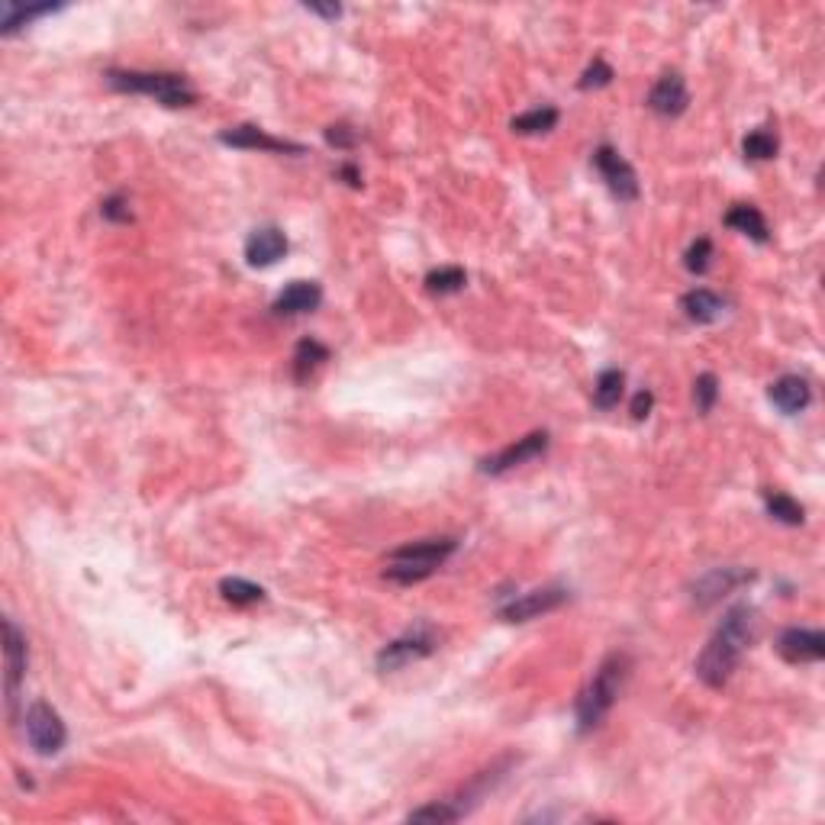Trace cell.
<instances>
[{
    "instance_id": "obj_24",
    "label": "cell",
    "mask_w": 825,
    "mask_h": 825,
    "mask_svg": "<svg viewBox=\"0 0 825 825\" xmlns=\"http://www.w3.org/2000/svg\"><path fill=\"white\" fill-rule=\"evenodd\" d=\"M465 284H468V274H465V268H458V265H445V268H436V271L426 274V291L432 297L458 294Z\"/></svg>"
},
{
    "instance_id": "obj_4",
    "label": "cell",
    "mask_w": 825,
    "mask_h": 825,
    "mask_svg": "<svg viewBox=\"0 0 825 825\" xmlns=\"http://www.w3.org/2000/svg\"><path fill=\"white\" fill-rule=\"evenodd\" d=\"M458 552V539L452 535H442V539H423V542H410L397 548V552L387 555V568H384V577L394 584H419L426 581V577L436 574L442 564Z\"/></svg>"
},
{
    "instance_id": "obj_28",
    "label": "cell",
    "mask_w": 825,
    "mask_h": 825,
    "mask_svg": "<svg viewBox=\"0 0 825 825\" xmlns=\"http://www.w3.org/2000/svg\"><path fill=\"white\" fill-rule=\"evenodd\" d=\"M410 822H458L461 819V809L452 803V800H436L429 806H419L407 816Z\"/></svg>"
},
{
    "instance_id": "obj_1",
    "label": "cell",
    "mask_w": 825,
    "mask_h": 825,
    "mask_svg": "<svg viewBox=\"0 0 825 825\" xmlns=\"http://www.w3.org/2000/svg\"><path fill=\"white\" fill-rule=\"evenodd\" d=\"M755 639V610L748 603H738L732 610L722 616V622L716 626V632L709 635L706 648L700 651L693 671L703 680L706 687H726L729 677L735 674L738 661H742L745 648Z\"/></svg>"
},
{
    "instance_id": "obj_19",
    "label": "cell",
    "mask_w": 825,
    "mask_h": 825,
    "mask_svg": "<svg viewBox=\"0 0 825 825\" xmlns=\"http://www.w3.org/2000/svg\"><path fill=\"white\" fill-rule=\"evenodd\" d=\"M726 226L735 229V233H742L755 242H767L771 239V229H767V220L764 213L755 207V204H735L729 213H726Z\"/></svg>"
},
{
    "instance_id": "obj_3",
    "label": "cell",
    "mask_w": 825,
    "mask_h": 825,
    "mask_svg": "<svg viewBox=\"0 0 825 825\" xmlns=\"http://www.w3.org/2000/svg\"><path fill=\"white\" fill-rule=\"evenodd\" d=\"M104 84L120 94H142L162 107H191L197 100L194 84L175 71H104Z\"/></svg>"
},
{
    "instance_id": "obj_13",
    "label": "cell",
    "mask_w": 825,
    "mask_h": 825,
    "mask_svg": "<svg viewBox=\"0 0 825 825\" xmlns=\"http://www.w3.org/2000/svg\"><path fill=\"white\" fill-rule=\"evenodd\" d=\"M291 249V242L278 226H258L255 233L245 239V262L252 268H271Z\"/></svg>"
},
{
    "instance_id": "obj_29",
    "label": "cell",
    "mask_w": 825,
    "mask_h": 825,
    "mask_svg": "<svg viewBox=\"0 0 825 825\" xmlns=\"http://www.w3.org/2000/svg\"><path fill=\"white\" fill-rule=\"evenodd\" d=\"M716 400H719V381H716V374H709L703 371L697 381H693V403H697V413H709L716 407Z\"/></svg>"
},
{
    "instance_id": "obj_11",
    "label": "cell",
    "mask_w": 825,
    "mask_h": 825,
    "mask_svg": "<svg viewBox=\"0 0 825 825\" xmlns=\"http://www.w3.org/2000/svg\"><path fill=\"white\" fill-rule=\"evenodd\" d=\"M4 658H7V709L10 716H17L20 680L26 674V639L13 619H4Z\"/></svg>"
},
{
    "instance_id": "obj_20",
    "label": "cell",
    "mask_w": 825,
    "mask_h": 825,
    "mask_svg": "<svg viewBox=\"0 0 825 825\" xmlns=\"http://www.w3.org/2000/svg\"><path fill=\"white\" fill-rule=\"evenodd\" d=\"M622 390H626V374H622L619 368H606V371H600L597 381H593V407H597V410H613V407H619Z\"/></svg>"
},
{
    "instance_id": "obj_15",
    "label": "cell",
    "mask_w": 825,
    "mask_h": 825,
    "mask_svg": "<svg viewBox=\"0 0 825 825\" xmlns=\"http://www.w3.org/2000/svg\"><path fill=\"white\" fill-rule=\"evenodd\" d=\"M690 104L687 84L677 71H668L655 81V88L648 91V110H655L658 117H680Z\"/></svg>"
},
{
    "instance_id": "obj_14",
    "label": "cell",
    "mask_w": 825,
    "mask_h": 825,
    "mask_svg": "<svg viewBox=\"0 0 825 825\" xmlns=\"http://www.w3.org/2000/svg\"><path fill=\"white\" fill-rule=\"evenodd\" d=\"M777 651L790 664H813L825 658V635L816 629H784L777 639Z\"/></svg>"
},
{
    "instance_id": "obj_6",
    "label": "cell",
    "mask_w": 825,
    "mask_h": 825,
    "mask_svg": "<svg viewBox=\"0 0 825 825\" xmlns=\"http://www.w3.org/2000/svg\"><path fill=\"white\" fill-rule=\"evenodd\" d=\"M436 645H439V635L432 632V626H426V622H423V626L403 632L400 639L387 642L378 651V668L381 671H400V668H407V664L432 655V651H436Z\"/></svg>"
},
{
    "instance_id": "obj_27",
    "label": "cell",
    "mask_w": 825,
    "mask_h": 825,
    "mask_svg": "<svg viewBox=\"0 0 825 825\" xmlns=\"http://www.w3.org/2000/svg\"><path fill=\"white\" fill-rule=\"evenodd\" d=\"M742 152L748 162H771V158H777V152H780V142L771 129H755V133L745 136Z\"/></svg>"
},
{
    "instance_id": "obj_25",
    "label": "cell",
    "mask_w": 825,
    "mask_h": 825,
    "mask_svg": "<svg viewBox=\"0 0 825 825\" xmlns=\"http://www.w3.org/2000/svg\"><path fill=\"white\" fill-rule=\"evenodd\" d=\"M52 10H59V7H52V4H39V7L4 4V10H0V33H4V36L17 33L20 26L33 23V20H39V17H46V13H52Z\"/></svg>"
},
{
    "instance_id": "obj_10",
    "label": "cell",
    "mask_w": 825,
    "mask_h": 825,
    "mask_svg": "<svg viewBox=\"0 0 825 825\" xmlns=\"http://www.w3.org/2000/svg\"><path fill=\"white\" fill-rule=\"evenodd\" d=\"M564 600H568V590L564 587H539V590L519 593V597H513L506 606H500V619L529 622V619H539L545 613H555Z\"/></svg>"
},
{
    "instance_id": "obj_21",
    "label": "cell",
    "mask_w": 825,
    "mask_h": 825,
    "mask_svg": "<svg viewBox=\"0 0 825 825\" xmlns=\"http://www.w3.org/2000/svg\"><path fill=\"white\" fill-rule=\"evenodd\" d=\"M323 361H329V349L323 342H316V339H300L297 342V349H294V378L303 384V381H310V374L323 365Z\"/></svg>"
},
{
    "instance_id": "obj_5",
    "label": "cell",
    "mask_w": 825,
    "mask_h": 825,
    "mask_svg": "<svg viewBox=\"0 0 825 825\" xmlns=\"http://www.w3.org/2000/svg\"><path fill=\"white\" fill-rule=\"evenodd\" d=\"M23 729H26V742H30V748L42 758L59 755V751L65 748V742H68V729H65L62 716L42 700L26 709Z\"/></svg>"
},
{
    "instance_id": "obj_30",
    "label": "cell",
    "mask_w": 825,
    "mask_h": 825,
    "mask_svg": "<svg viewBox=\"0 0 825 825\" xmlns=\"http://www.w3.org/2000/svg\"><path fill=\"white\" fill-rule=\"evenodd\" d=\"M709 262H713V242H709L706 236H700L697 242L690 245V249L684 252V268L690 274H706L709 271Z\"/></svg>"
},
{
    "instance_id": "obj_7",
    "label": "cell",
    "mask_w": 825,
    "mask_h": 825,
    "mask_svg": "<svg viewBox=\"0 0 825 825\" xmlns=\"http://www.w3.org/2000/svg\"><path fill=\"white\" fill-rule=\"evenodd\" d=\"M593 168L600 171V178L606 181L616 200H622V204L639 200V175H635V168L613 146H600L593 152Z\"/></svg>"
},
{
    "instance_id": "obj_31",
    "label": "cell",
    "mask_w": 825,
    "mask_h": 825,
    "mask_svg": "<svg viewBox=\"0 0 825 825\" xmlns=\"http://www.w3.org/2000/svg\"><path fill=\"white\" fill-rule=\"evenodd\" d=\"M613 81V68L606 65L603 59H593V65L584 68L581 81H577V88L581 91H597V88H606V84Z\"/></svg>"
},
{
    "instance_id": "obj_22",
    "label": "cell",
    "mask_w": 825,
    "mask_h": 825,
    "mask_svg": "<svg viewBox=\"0 0 825 825\" xmlns=\"http://www.w3.org/2000/svg\"><path fill=\"white\" fill-rule=\"evenodd\" d=\"M561 120V113L555 107H535V110H526L513 117L510 129L519 136H539V133H548V129H555Z\"/></svg>"
},
{
    "instance_id": "obj_36",
    "label": "cell",
    "mask_w": 825,
    "mask_h": 825,
    "mask_svg": "<svg viewBox=\"0 0 825 825\" xmlns=\"http://www.w3.org/2000/svg\"><path fill=\"white\" fill-rule=\"evenodd\" d=\"M303 7H307L310 13H320V17H326V20H336L339 13H342L339 4H329V7H323V4H303Z\"/></svg>"
},
{
    "instance_id": "obj_2",
    "label": "cell",
    "mask_w": 825,
    "mask_h": 825,
    "mask_svg": "<svg viewBox=\"0 0 825 825\" xmlns=\"http://www.w3.org/2000/svg\"><path fill=\"white\" fill-rule=\"evenodd\" d=\"M629 671H632V658L626 651H613V655H606L600 661V668L593 671L590 684L581 690V697H577V732L587 735L600 726V722L610 716V709L616 706L622 687H626L629 680Z\"/></svg>"
},
{
    "instance_id": "obj_16",
    "label": "cell",
    "mask_w": 825,
    "mask_h": 825,
    "mask_svg": "<svg viewBox=\"0 0 825 825\" xmlns=\"http://www.w3.org/2000/svg\"><path fill=\"white\" fill-rule=\"evenodd\" d=\"M323 303V287L316 281H291L284 291L274 297L271 310L278 316H303L313 313Z\"/></svg>"
},
{
    "instance_id": "obj_33",
    "label": "cell",
    "mask_w": 825,
    "mask_h": 825,
    "mask_svg": "<svg viewBox=\"0 0 825 825\" xmlns=\"http://www.w3.org/2000/svg\"><path fill=\"white\" fill-rule=\"evenodd\" d=\"M326 142H329V146H336V149H355L358 133H355L352 126H345V123H332L326 129Z\"/></svg>"
},
{
    "instance_id": "obj_26",
    "label": "cell",
    "mask_w": 825,
    "mask_h": 825,
    "mask_svg": "<svg viewBox=\"0 0 825 825\" xmlns=\"http://www.w3.org/2000/svg\"><path fill=\"white\" fill-rule=\"evenodd\" d=\"M220 593H223V600L233 603V606H252V603L265 600V590L258 584H252V581H245V577H223Z\"/></svg>"
},
{
    "instance_id": "obj_8",
    "label": "cell",
    "mask_w": 825,
    "mask_h": 825,
    "mask_svg": "<svg viewBox=\"0 0 825 825\" xmlns=\"http://www.w3.org/2000/svg\"><path fill=\"white\" fill-rule=\"evenodd\" d=\"M548 442H552V436H548L545 429H535V432H529V436L516 439L513 445L500 448L497 455L484 458V461H481V474H494V477H500V474H506V471L526 465V461H532V458H539V455L548 452Z\"/></svg>"
},
{
    "instance_id": "obj_17",
    "label": "cell",
    "mask_w": 825,
    "mask_h": 825,
    "mask_svg": "<svg viewBox=\"0 0 825 825\" xmlns=\"http://www.w3.org/2000/svg\"><path fill=\"white\" fill-rule=\"evenodd\" d=\"M767 397L771 403L787 416H796L809 407V400H813V390H809V381L800 378V374H784V378H777L767 390Z\"/></svg>"
},
{
    "instance_id": "obj_9",
    "label": "cell",
    "mask_w": 825,
    "mask_h": 825,
    "mask_svg": "<svg viewBox=\"0 0 825 825\" xmlns=\"http://www.w3.org/2000/svg\"><path fill=\"white\" fill-rule=\"evenodd\" d=\"M220 142H223V146H233V149L274 152V155H303V152H307V149L300 146V142L278 139V136H271L268 129L255 126V123H239V126L223 129V133H220Z\"/></svg>"
},
{
    "instance_id": "obj_12",
    "label": "cell",
    "mask_w": 825,
    "mask_h": 825,
    "mask_svg": "<svg viewBox=\"0 0 825 825\" xmlns=\"http://www.w3.org/2000/svg\"><path fill=\"white\" fill-rule=\"evenodd\" d=\"M751 581H755V571H748V568H713L709 574H703L697 584H693V600H697L700 606H713L716 600H722L735 587L751 584Z\"/></svg>"
},
{
    "instance_id": "obj_35",
    "label": "cell",
    "mask_w": 825,
    "mask_h": 825,
    "mask_svg": "<svg viewBox=\"0 0 825 825\" xmlns=\"http://www.w3.org/2000/svg\"><path fill=\"white\" fill-rule=\"evenodd\" d=\"M339 178L349 184V187H361V171L352 165V162H345L342 168H339Z\"/></svg>"
},
{
    "instance_id": "obj_18",
    "label": "cell",
    "mask_w": 825,
    "mask_h": 825,
    "mask_svg": "<svg viewBox=\"0 0 825 825\" xmlns=\"http://www.w3.org/2000/svg\"><path fill=\"white\" fill-rule=\"evenodd\" d=\"M680 310H684V316L690 323L709 326V323H716L722 313H726V300H722L719 294H713V291H706V287H693V291H687L684 297H680Z\"/></svg>"
},
{
    "instance_id": "obj_23",
    "label": "cell",
    "mask_w": 825,
    "mask_h": 825,
    "mask_svg": "<svg viewBox=\"0 0 825 825\" xmlns=\"http://www.w3.org/2000/svg\"><path fill=\"white\" fill-rule=\"evenodd\" d=\"M764 506H767V513L784 526H803V519H806L803 506L790 494H784V490H764Z\"/></svg>"
},
{
    "instance_id": "obj_34",
    "label": "cell",
    "mask_w": 825,
    "mask_h": 825,
    "mask_svg": "<svg viewBox=\"0 0 825 825\" xmlns=\"http://www.w3.org/2000/svg\"><path fill=\"white\" fill-rule=\"evenodd\" d=\"M651 407H655V394H651V390H639V394L632 397V407H629V413H632V419H642L651 413Z\"/></svg>"
},
{
    "instance_id": "obj_32",
    "label": "cell",
    "mask_w": 825,
    "mask_h": 825,
    "mask_svg": "<svg viewBox=\"0 0 825 825\" xmlns=\"http://www.w3.org/2000/svg\"><path fill=\"white\" fill-rule=\"evenodd\" d=\"M100 216L110 223H133V210H129V200L123 194H110L104 204H100Z\"/></svg>"
}]
</instances>
